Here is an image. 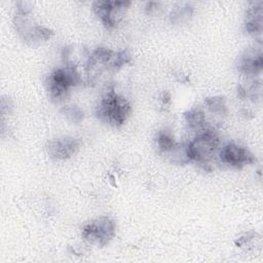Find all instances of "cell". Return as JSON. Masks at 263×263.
I'll list each match as a JSON object with an SVG mask.
<instances>
[{
	"label": "cell",
	"instance_id": "1",
	"mask_svg": "<svg viewBox=\"0 0 263 263\" xmlns=\"http://www.w3.org/2000/svg\"><path fill=\"white\" fill-rule=\"evenodd\" d=\"M130 62L132 55L127 50L115 51L108 47H98L86 59L84 65L85 81L92 86L105 72H116Z\"/></svg>",
	"mask_w": 263,
	"mask_h": 263
},
{
	"label": "cell",
	"instance_id": "2",
	"mask_svg": "<svg viewBox=\"0 0 263 263\" xmlns=\"http://www.w3.org/2000/svg\"><path fill=\"white\" fill-rule=\"evenodd\" d=\"M221 147L220 138L214 127L205 128L186 144V151L190 162L196 163L205 172L214 170L213 164L218 159Z\"/></svg>",
	"mask_w": 263,
	"mask_h": 263
},
{
	"label": "cell",
	"instance_id": "3",
	"mask_svg": "<svg viewBox=\"0 0 263 263\" xmlns=\"http://www.w3.org/2000/svg\"><path fill=\"white\" fill-rule=\"evenodd\" d=\"M132 113V105L127 99L113 87L108 88L100 98L96 107L97 118L112 127H119Z\"/></svg>",
	"mask_w": 263,
	"mask_h": 263
},
{
	"label": "cell",
	"instance_id": "4",
	"mask_svg": "<svg viewBox=\"0 0 263 263\" xmlns=\"http://www.w3.org/2000/svg\"><path fill=\"white\" fill-rule=\"evenodd\" d=\"M31 12L32 7L29 2H17L13 16V26L17 35L26 44L37 46L50 39L53 32L49 28L34 23Z\"/></svg>",
	"mask_w": 263,
	"mask_h": 263
},
{
	"label": "cell",
	"instance_id": "5",
	"mask_svg": "<svg viewBox=\"0 0 263 263\" xmlns=\"http://www.w3.org/2000/svg\"><path fill=\"white\" fill-rule=\"evenodd\" d=\"M82 82L81 73L78 67L64 65L53 70L45 80V87L48 98L54 103L65 101L72 87Z\"/></svg>",
	"mask_w": 263,
	"mask_h": 263
},
{
	"label": "cell",
	"instance_id": "6",
	"mask_svg": "<svg viewBox=\"0 0 263 263\" xmlns=\"http://www.w3.org/2000/svg\"><path fill=\"white\" fill-rule=\"evenodd\" d=\"M116 233L115 221L107 216L96 218L83 225L81 236L88 245L104 248L110 243Z\"/></svg>",
	"mask_w": 263,
	"mask_h": 263
},
{
	"label": "cell",
	"instance_id": "7",
	"mask_svg": "<svg viewBox=\"0 0 263 263\" xmlns=\"http://www.w3.org/2000/svg\"><path fill=\"white\" fill-rule=\"evenodd\" d=\"M130 1H95L92 10L107 30H113L123 20Z\"/></svg>",
	"mask_w": 263,
	"mask_h": 263
},
{
	"label": "cell",
	"instance_id": "8",
	"mask_svg": "<svg viewBox=\"0 0 263 263\" xmlns=\"http://www.w3.org/2000/svg\"><path fill=\"white\" fill-rule=\"evenodd\" d=\"M218 160L229 167L240 170L257 161L255 155L245 146L236 143H226L220 147Z\"/></svg>",
	"mask_w": 263,
	"mask_h": 263
},
{
	"label": "cell",
	"instance_id": "9",
	"mask_svg": "<svg viewBox=\"0 0 263 263\" xmlns=\"http://www.w3.org/2000/svg\"><path fill=\"white\" fill-rule=\"evenodd\" d=\"M81 141L71 136L59 137L49 140L46 144V153L53 161H64L72 158L80 149Z\"/></svg>",
	"mask_w": 263,
	"mask_h": 263
},
{
	"label": "cell",
	"instance_id": "10",
	"mask_svg": "<svg viewBox=\"0 0 263 263\" xmlns=\"http://www.w3.org/2000/svg\"><path fill=\"white\" fill-rule=\"evenodd\" d=\"M235 67L239 73L247 77L256 78L257 75H260L263 69V55L261 46H254L241 52L236 59Z\"/></svg>",
	"mask_w": 263,
	"mask_h": 263
},
{
	"label": "cell",
	"instance_id": "11",
	"mask_svg": "<svg viewBox=\"0 0 263 263\" xmlns=\"http://www.w3.org/2000/svg\"><path fill=\"white\" fill-rule=\"evenodd\" d=\"M263 2H252L246 11L245 16V31L247 34L253 36L261 42V35L263 31Z\"/></svg>",
	"mask_w": 263,
	"mask_h": 263
},
{
	"label": "cell",
	"instance_id": "12",
	"mask_svg": "<svg viewBox=\"0 0 263 263\" xmlns=\"http://www.w3.org/2000/svg\"><path fill=\"white\" fill-rule=\"evenodd\" d=\"M184 120L189 129L198 133L205 128L213 127L208 124L205 112L199 107H193L184 112Z\"/></svg>",
	"mask_w": 263,
	"mask_h": 263
},
{
	"label": "cell",
	"instance_id": "13",
	"mask_svg": "<svg viewBox=\"0 0 263 263\" xmlns=\"http://www.w3.org/2000/svg\"><path fill=\"white\" fill-rule=\"evenodd\" d=\"M237 95L241 99H248L253 102L261 100L262 83L256 78H252L249 83H241L237 86Z\"/></svg>",
	"mask_w": 263,
	"mask_h": 263
},
{
	"label": "cell",
	"instance_id": "14",
	"mask_svg": "<svg viewBox=\"0 0 263 263\" xmlns=\"http://www.w3.org/2000/svg\"><path fill=\"white\" fill-rule=\"evenodd\" d=\"M194 7L191 3H183L174 7L170 13V21L172 25H181L187 22L193 14Z\"/></svg>",
	"mask_w": 263,
	"mask_h": 263
},
{
	"label": "cell",
	"instance_id": "15",
	"mask_svg": "<svg viewBox=\"0 0 263 263\" xmlns=\"http://www.w3.org/2000/svg\"><path fill=\"white\" fill-rule=\"evenodd\" d=\"M203 106L208 111L217 116H224L228 112L226 99L223 96H212L205 98L203 101Z\"/></svg>",
	"mask_w": 263,
	"mask_h": 263
},
{
	"label": "cell",
	"instance_id": "16",
	"mask_svg": "<svg viewBox=\"0 0 263 263\" xmlns=\"http://www.w3.org/2000/svg\"><path fill=\"white\" fill-rule=\"evenodd\" d=\"M155 141H156L157 148L163 155L165 153L170 152L178 144V142L175 140L172 132L166 128H162L159 132H157Z\"/></svg>",
	"mask_w": 263,
	"mask_h": 263
},
{
	"label": "cell",
	"instance_id": "17",
	"mask_svg": "<svg viewBox=\"0 0 263 263\" xmlns=\"http://www.w3.org/2000/svg\"><path fill=\"white\" fill-rule=\"evenodd\" d=\"M164 156H166L168 160L175 164H186L190 162L186 151V145L181 143H178L170 152L165 153Z\"/></svg>",
	"mask_w": 263,
	"mask_h": 263
},
{
	"label": "cell",
	"instance_id": "18",
	"mask_svg": "<svg viewBox=\"0 0 263 263\" xmlns=\"http://www.w3.org/2000/svg\"><path fill=\"white\" fill-rule=\"evenodd\" d=\"M60 112L65 117V119L72 124H79L84 118V113L82 109L76 105L64 106Z\"/></svg>",
	"mask_w": 263,
	"mask_h": 263
}]
</instances>
